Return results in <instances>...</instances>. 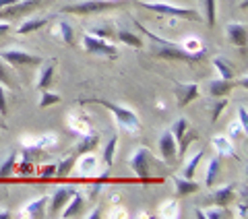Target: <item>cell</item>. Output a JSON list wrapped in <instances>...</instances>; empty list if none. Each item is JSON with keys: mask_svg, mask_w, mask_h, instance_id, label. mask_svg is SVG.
<instances>
[{"mask_svg": "<svg viewBox=\"0 0 248 219\" xmlns=\"http://www.w3.org/2000/svg\"><path fill=\"white\" fill-rule=\"evenodd\" d=\"M75 161H77V155H68V157H64V159H62L58 166H56V174H54V176L66 178L68 174H71V170L75 168Z\"/></svg>", "mask_w": 248, "mask_h": 219, "instance_id": "d4e9b609", "label": "cell"}, {"mask_svg": "<svg viewBox=\"0 0 248 219\" xmlns=\"http://www.w3.org/2000/svg\"><path fill=\"white\" fill-rule=\"evenodd\" d=\"M197 137H199V132H197L195 128H190V126H188V130H186L184 135L176 141V143H180V145H178V155H184L186 149H188V145L197 141Z\"/></svg>", "mask_w": 248, "mask_h": 219, "instance_id": "44dd1931", "label": "cell"}, {"mask_svg": "<svg viewBox=\"0 0 248 219\" xmlns=\"http://www.w3.org/2000/svg\"><path fill=\"white\" fill-rule=\"evenodd\" d=\"M104 182H106V180H102V178H99V180H97V182H95V184H93V188H91V192H89V194H91V199H95V197H97V194H99V190H102V186H104Z\"/></svg>", "mask_w": 248, "mask_h": 219, "instance_id": "ee69618b", "label": "cell"}, {"mask_svg": "<svg viewBox=\"0 0 248 219\" xmlns=\"http://www.w3.org/2000/svg\"><path fill=\"white\" fill-rule=\"evenodd\" d=\"M62 101V97L58 95V93H52V91H48V89H44L42 91V99H40V110H46V108H50V106H56V104H60Z\"/></svg>", "mask_w": 248, "mask_h": 219, "instance_id": "4316f807", "label": "cell"}, {"mask_svg": "<svg viewBox=\"0 0 248 219\" xmlns=\"http://www.w3.org/2000/svg\"><path fill=\"white\" fill-rule=\"evenodd\" d=\"M195 215H197L199 219H207V217H205V213H203V211H199V209L195 211Z\"/></svg>", "mask_w": 248, "mask_h": 219, "instance_id": "c3c4849f", "label": "cell"}, {"mask_svg": "<svg viewBox=\"0 0 248 219\" xmlns=\"http://www.w3.org/2000/svg\"><path fill=\"white\" fill-rule=\"evenodd\" d=\"M83 46L89 54H97V56H106V58H116L118 50L112 44H108V40L93 35V33H85L83 35Z\"/></svg>", "mask_w": 248, "mask_h": 219, "instance_id": "5b68a950", "label": "cell"}, {"mask_svg": "<svg viewBox=\"0 0 248 219\" xmlns=\"http://www.w3.org/2000/svg\"><path fill=\"white\" fill-rule=\"evenodd\" d=\"M174 186H176V194H178V197H186V194H192V192L199 190V184L192 178L174 176Z\"/></svg>", "mask_w": 248, "mask_h": 219, "instance_id": "2e32d148", "label": "cell"}, {"mask_svg": "<svg viewBox=\"0 0 248 219\" xmlns=\"http://www.w3.org/2000/svg\"><path fill=\"white\" fill-rule=\"evenodd\" d=\"M97 145H99V135L97 132H87V135H83L79 147H77V155H85V153L95 151Z\"/></svg>", "mask_w": 248, "mask_h": 219, "instance_id": "e0dca14e", "label": "cell"}, {"mask_svg": "<svg viewBox=\"0 0 248 219\" xmlns=\"http://www.w3.org/2000/svg\"><path fill=\"white\" fill-rule=\"evenodd\" d=\"M6 33H11V25L9 23H0V37H4Z\"/></svg>", "mask_w": 248, "mask_h": 219, "instance_id": "f6af8a7d", "label": "cell"}, {"mask_svg": "<svg viewBox=\"0 0 248 219\" xmlns=\"http://www.w3.org/2000/svg\"><path fill=\"white\" fill-rule=\"evenodd\" d=\"M118 40H120L122 44L130 46V48H135V50H141L143 44H145L141 37H137L135 33H130V31H118Z\"/></svg>", "mask_w": 248, "mask_h": 219, "instance_id": "cb8c5ba5", "label": "cell"}, {"mask_svg": "<svg viewBox=\"0 0 248 219\" xmlns=\"http://www.w3.org/2000/svg\"><path fill=\"white\" fill-rule=\"evenodd\" d=\"M0 83H2V85H9V87H11V77H9V70H6V66H4V62L2 60H0Z\"/></svg>", "mask_w": 248, "mask_h": 219, "instance_id": "ab89813d", "label": "cell"}, {"mask_svg": "<svg viewBox=\"0 0 248 219\" xmlns=\"http://www.w3.org/2000/svg\"><path fill=\"white\" fill-rule=\"evenodd\" d=\"M182 48H184L186 52H192V54H197V52H203V48H201L199 40H186V42L182 44Z\"/></svg>", "mask_w": 248, "mask_h": 219, "instance_id": "8d00e7d4", "label": "cell"}, {"mask_svg": "<svg viewBox=\"0 0 248 219\" xmlns=\"http://www.w3.org/2000/svg\"><path fill=\"white\" fill-rule=\"evenodd\" d=\"M15 2H19V0H0V9H4V6H9V4H15Z\"/></svg>", "mask_w": 248, "mask_h": 219, "instance_id": "bcb514c9", "label": "cell"}, {"mask_svg": "<svg viewBox=\"0 0 248 219\" xmlns=\"http://www.w3.org/2000/svg\"><path fill=\"white\" fill-rule=\"evenodd\" d=\"M46 23H48V19H31V21H25L23 25L17 29V33L19 35H27V33H33V31L37 29H42Z\"/></svg>", "mask_w": 248, "mask_h": 219, "instance_id": "603a6c76", "label": "cell"}, {"mask_svg": "<svg viewBox=\"0 0 248 219\" xmlns=\"http://www.w3.org/2000/svg\"><path fill=\"white\" fill-rule=\"evenodd\" d=\"M77 192V188L75 186H60V188L54 192V197H52V201H50V211H48V215L50 217H56L58 215V211L60 209H64V205L68 201L73 199V194Z\"/></svg>", "mask_w": 248, "mask_h": 219, "instance_id": "30bf717a", "label": "cell"}, {"mask_svg": "<svg viewBox=\"0 0 248 219\" xmlns=\"http://www.w3.org/2000/svg\"><path fill=\"white\" fill-rule=\"evenodd\" d=\"M0 60L15 66H40L44 62L42 56H33V54H27L23 50H2L0 52Z\"/></svg>", "mask_w": 248, "mask_h": 219, "instance_id": "8992f818", "label": "cell"}, {"mask_svg": "<svg viewBox=\"0 0 248 219\" xmlns=\"http://www.w3.org/2000/svg\"><path fill=\"white\" fill-rule=\"evenodd\" d=\"M246 79L242 81H234V79H217V81H211L209 83V95L211 97H228L230 95V91L232 89H236V87H246Z\"/></svg>", "mask_w": 248, "mask_h": 219, "instance_id": "ba28073f", "label": "cell"}, {"mask_svg": "<svg viewBox=\"0 0 248 219\" xmlns=\"http://www.w3.org/2000/svg\"><path fill=\"white\" fill-rule=\"evenodd\" d=\"M213 145H215V149L219 151V155H223V157H236V153H234V147H232V143L226 139V137H215L213 139Z\"/></svg>", "mask_w": 248, "mask_h": 219, "instance_id": "ffe728a7", "label": "cell"}, {"mask_svg": "<svg viewBox=\"0 0 248 219\" xmlns=\"http://www.w3.org/2000/svg\"><path fill=\"white\" fill-rule=\"evenodd\" d=\"M97 217H102V211H99V209L95 211V213H91V215H89V219H97Z\"/></svg>", "mask_w": 248, "mask_h": 219, "instance_id": "7dc6e473", "label": "cell"}, {"mask_svg": "<svg viewBox=\"0 0 248 219\" xmlns=\"http://www.w3.org/2000/svg\"><path fill=\"white\" fill-rule=\"evenodd\" d=\"M44 0H19L15 4H9L4 9H0V19H15V17H23L27 13H33Z\"/></svg>", "mask_w": 248, "mask_h": 219, "instance_id": "52a82bcc", "label": "cell"}, {"mask_svg": "<svg viewBox=\"0 0 248 219\" xmlns=\"http://www.w3.org/2000/svg\"><path fill=\"white\" fill-rule=\"evenodd\" d=\"M219 101H217V104L213 106V116H211V122H217L219 120V116H221V112L223 110H226V106H228V99L226 97H217Z\"/></svg>", "mask_w": 248, "mask_h": 219, "instance_id": "e575fe53", "label": "cell"}, {"mask_svg": "<svg viewBox=\"0 0 248 219\" xmlns=\"http://www.w3.org/2000/svg\"><path fill=\"white\" fill-rule=\"evenodd\" d=\"M174 95L178 97V108H186L190 101L199 97V85L197 83H174Z\"/></svg>", "mask_w": 248, "mask_h": 219, "instance_id": "8fae6325", "label": "cell"}, {"mask_svg": "<svg viewBox=\"0 0 248 219\" xmlns=\"http://www.w3.org/2000/svg\"><path fill=\"white\" fill-rule=\"evenodd\" d=\"M232 199H234V184H228V186H223V188L213 190L209 194L207 203H211L215 207H228Z\"/></svg>", "mask_w": 248, "mask_h": 219, "instance_id": "5bb4252c", "label": "cell"}, {"mask_svg": "<svg viewBox=\"0 0 248 219\" xmlns=\"http://www.w3.org/2000/svg\"><path fill=\"white\" fill-rule=\"evenodd\" d=\"M238 118H240V126H242V130L246 132L248 130V114H246V108L244 106L238 108Z\"/></svg>", "mask_w": 248, "mask_h": 219, "instance_id": "f35d334b", "label": "cell"}, {"mask_svg": "<svg viewBox=\"0 0 248 219\" xmlns=\"http://www.w3.org/2000/svg\"><path fill=\"white\" fill-rule=\"evenodd\" d=\"M186 130H188V120H186V118H178V120L172 124V135H174L176 141L180 139Z\"/></svg>", "mask_w": 248, "mask_h": 219, "instance_id": "4dcf8cb0", "label": "cell"}, {"mask_svg": "<svg viewBox=\"0 0 248 219\" xmlns=\"http://www.w3.org/2000/svg\"><path fill=\"white\" fill-rule=\"evenodd\" d=\"M226 33L230 37V42L238 46V48H244L246 42H248V29L244 23H230L226 27Z\"/></svg>", "mask_w": 248, "mask_h": 219, "instance_id": "4fadbf2b", "label": "cell"}, {"mask_svg": "<svg viewBox=\"0 0 248 219\" xmlns=\"http://www.w3.org/2000/svg\"><path fill=\"white\" fill-rule=\"evenodd\" d=\"M0 116H2V118L9 116V106H6V93H4L2 83H0Z\"/></svg>", "mask_w": 248, "mask_h": 219, "instance_id": "d590c367", "label": "cell"}, {"mask_svg": "<svg viewBox=\"0 0 248 219\" xmlns=\"http://www.w3.org/2000/svg\"><path fill=\"white\" fill-rule=\"evenodd\" d=\"M219 170H221V155H217V157H213V159H211V163H209L207 178H205L207 186H213V182H215L217 174H219Z\"/></svg>", "mask_w": 248, "mask_h": 219, "instance_id": "484cf974", "label": "cell"}, {"mask_svg": "<svg viewBox=\"0 0 248 219\" xmlns=\"http://www.w3.org/2000/svg\"><path fill=\"white\" fill-rule=\"evenodd\" d=\"M221 211H207L205 213V217H209V219H221V217H230V213L226 211V207H219Z\"/></svg>", "mask_w": 248, "mask_h": 219, "instance_id": "60d3db41", "label": "cell"}, {"mask_svg": "<svg viewBox=\"0 0 248 219\" xmlns=\"http://www.w3.org/2000/svg\"><path fill=\"white\" fill-rule=\"evenodd\" d=\"M126 2L128 0H83V2H77V4L62 6L60 11L71 13V15H97V13L116 9V6L126 4Z\"/></svg>", "mask_w": 248, "mask_h": 219, "instance_id": "3957f363", "label": "cell"}, {"mask_svg": "<svg viewBox=\"0 0 248 219\" xmlns=\"http://www.w3.org/2000/svg\"><path fill=\"white\" fill-rule=\"evenodd\" d=\"M40 174H42V178H52L54 174H56V166H46V168L40 170Z\"/></svg>", "mask_w": 248, "mask_h": 219, "instance_id": "7bdbcfd3", "label": "cell"}, {"mask_svg": "<svg viewBox=\"0 0 248 219\" xmlns=\"http://www.w3.org/2000/svg\"><path fill=\"white\" fill-rule=\"evenodd\" d=\"M114 151H116V137H112L110 141H108V147H106V151H104V161L108 163V168H112Z\"/></svg>", "mask_w": 248, "mask_h": 219, "instance_id": "d6a6232c", "label": "cell"}, {"mask_svg": "<svg viewBox=\"0 0 248 219\" xmlns=\"http://www.w3.org/2000/svg\"><path fill=\"white\" fill-rule=\"evenodd\" d=\"M201 159H203V151H199V153L195 155V157L190 159V163H188V166H186V170H184V178H192V176H195L197 166L201 163Z\"/></svg>", "mask_w": 248, "mask_h": 219, "instance_id": "1f68e13d", "label": "cell"}, {"mask_svg": "<svg viewBox=\"0 0 248 219\" xmlns=\"http://www.w3.org/2000/svg\"><path fill=\"white\" fill-rule=\"evenodd\" d=\"M205 11H207V25H215V0H205Z\"/></svg>", "mask_w": 248, "mask_h": 219, "instance_id": "836d02e7", "label": "cell"}, {"mask_svg": "<svg viewBox=\"0 0 248 219\" xmlns=\"http://www.w3.org/2000/svg\"><path fill=\"white\" fill-rule=\"evenodd\" d=\"M19 172H21V174H31V172H33V161H29V159H23V163H21Z\"/></svg>", "mask_w": 248, "mask_h": 219, "instance_id": "b9f144b4", "label": "cell"}, {"mask_svg": "<svg viewBox=\"0 0 248 219\" xmlns=\"http://www.w3.org/2000/svg\"><path fill=\"white\" fill-rule=\"evenodd\" d=\"M83 207H85V201L79 192H75L73 194V199L68 201V207L62 211V217L64 219H71V217H79L83 213Z\"/></svg>", "mask_w": 248, "mask_h": 219, "instance_id": "ac0fdd59", "label": "cell"}, {"mask_svg": "<svg viewBox=\"0 0 248 219\" xmlns=\"http://www.w3.org/2000/svg\"><path fill=\"white\" fill-rule=\"evenodd\" d=\"M46 207H48V197L35 199V201H31L29 205L23 207V215L40 219V217H44V215H46Z\"/></svg>", "mask_w": 248, "mask_h": 219, "instance_id": "9a60e30c", "label": "cell"}, {"mask_svg": "<svg viewBox=\"0 0 248 219\" xmlns=\"http://www.w3.org/2000/svg\"><path fill=\"white\" fill-rule=\"evenodd\" d=\"M213 64H215V68H217V73H219L221 79H234V68H232V64H230L226 58L215 56L213 58Z\"/></svg>", "mask_w": 248, "mask_h": 219, "instance_id": "d6986e66", "label": "cell"}, {"mask_svg": "<svg viewBox=\"0 0 248 219\" xmlns=\"http://www.w3.org/2000/svg\"><path fill=\"white\" fill-rule=\"evenodd\" d=\"M93 170H95V157H93L91 153H85L83 159H81V174L87 176L89 172H93Z\"/></svg>", "mask_w": 248, "mask_h": 219, "instance_id": "f1b7e54d", "label": "cell"}, {"mask_svg": "<svg viewBox=\"0 0 248 219\" xmlns=\"http://www.w3.org/2000/svg\"><path fill=\"white\" fill-rule=\"evenodd\" d=\"M93 35L102 37V40H106V37H108V40H110V37L114 35V27H110V25H104L102 29H95V31H93Z\"/></svg>", "mask_w": 248, "mask_h": 219, "instance_id": "74e56055", "label": "cell"}, {"mask_svg": "<svg viewBox=\"0 0 248 219\" xmlns=\"http://www.w3.org/2000/svg\"><path fill=\"white\" fill-rule=\"evenodd\" d=\"M159 151H161V157L166 159V163H172L178 157V143L172 135V130H166L164 135L159 137Z\"/></svg>", "mask_w": 248, "mask_h": 219, "instance_id": "7c38bea8", "label": "cell"}, {"mask_svg": "<svg viewBox=\"0 0 248 219\" xmlns=\"http://www.w3.org/2000/svg\"><path fill=\"white\" fill-rule=\"evenodd\" d=\"M135 25L141 29V33H145V35L153 42V46H155V48H153V56H157V58H166V60H184V62H199L201 58L205 56V50L192 54V52H186L184 48H180V46H176V44H172V42L164 40V37L155 35L153 31H149L147 27H143L137 19H135Z\"/></svg>", "mask_w": 248, "mask_h": 219, "instance_id": "6da1fadb", "label": "cell"}, {"mask_svg": "<svg viewBox=\"0 0 248 219\" xmlns=\"http://www.w3.org/2000/svg\"><path fill=\"white\" fill-rule=\"evenodd\" d=\"M58 27H60V35H62V40H64V44L66 46H73L75 44V29L71 27V23L60 21Z\"/></svg>", "mask_w": 248, "mask_h": 219, "instance_id": "83f0119b", "label": "cell"}, {"mask_svg": "<svg viewBox=\"0 0 248 219\" xmlns=\"http://www.w3.org/2000/svg\"><path fill=\"white\" fill-rule=\"evenodd\" d=\"M137 4L143 6V9H147V11L157 13V15H166V17L201 21V15L195 9H182V6H172V4H164V2H137Z\"/></svg>", "mask_w": 248, "mask_h": 219, "instance_id": "277c9868", "label": "cell"}, {"mask_svg": "<svg viewBox=\"0 0 248 219\" xmlns=\"http://www.w3.org/2000/svg\"><path fill=\"white\" fill-rule=\"evenodd\" d=\"M54 73H56V66L54 64H48L44 70H42V75H40V81H37V89L44 91V89H48L52 81H54Z\"/></svg>", "mask_w": 248, "mask_h": 219, "instance_id": "7402d4cb", "label": "cell"}, {"mask_svg": "<svg viewBox=\"0 0 248 219\" xmlns=\"http://www.w3.org/2000/svg\"><path fill=\"white\" fill-rule=\"evenodd\" d=\"M83 106H102L106 110H110L116 118V124H118L120 128L128 130V132H137L139 126H141V120H139V116L133 112V110L128 108H122L118 104H114V101H108V99H102V97H89V99H81Z\"/></svg>", "mask_w": 248, "mask_h": 219, "instance_id": "7a4b0ae2", "label": "cell"}, {"mask_svg": "<svg viewBox=\"0 0 248 219\" xmlns=\"http://www.w3.org/2000/svg\"><path fill=\"white\" fill-rule=\"evenodd\" d=\"M15 159H17V155H11V157L9 159H6L4 163H2V166H0V180H6V178H9L11 174H13V170H15Z\"/></svg>", "mask_w": 248, "mask_h": 219, "instance_id": "f546056e", "label": "cell"}, {"mask_svg": "<svg viewBox=\"0 0 248 219\" xmlns=\"http://www.w3.org/2000/svg\"><path fill=\"white\" fill-rule=\"evenodd\" d=\"M149 161H151V153L149 149H137L130 157V168L135 170V174L141 178V180H147L149 178Z\"/></svg>", "mask_w": 248, "mask_h": 219, "instance_id": "9c48e42d", "label": "cell"}]
</instances>
